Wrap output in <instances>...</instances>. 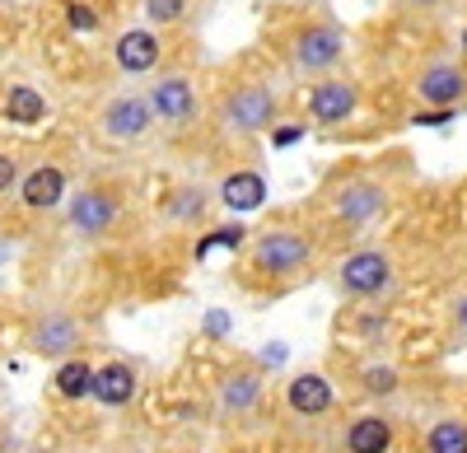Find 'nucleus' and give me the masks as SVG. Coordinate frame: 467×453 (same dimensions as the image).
I'll list each match as a JSON object with an SVG mask.
<instances>
[{"label": "nucleus", "mask_w": 467, "mask_h": 453, "mask_svg": "<svg viewBox=\"0 0 467 453\" xmlns=\"http://www.w3.org/2000/svg\"><path fill=\"white\" fill-rule=\"evenodd\" d=\"M314 267H318V239L290 220H276L248 239L239 262V285L257 294H285L314 276Z\"/></svg>", "instance_id": "obj_1"}, {"label": "nucleus", "mask_w": 467, "mask_h": 453, "mask_svg": "<svg viewBox=\"0 0 467 453\" xmlns=\"http://www.w3.org/2000/svg\"><path fill=\"white\" fill-rule=\"evenodd\" d=\"M215 122L229 140H253L262 131H276L281 122V94L271 80H239L229 85L215 103Z\"/></svg>", "instance_id": "obj_2"}, {"label": "nucleus", "mask_w": 467, "mask_h": 453, "mask_svg": "<svg viewBox=\"0 0 467 453\" xmlns=\"http://www.w3.org/2000/svg\"><path fill=\"white\" fill-rule=\"evenodd\" d=\"M346 47H350V33L332 19V15H314L304 19L290 37H285V61H290V75H299V80H308V75H318V80H327V75L346 61Z\"/></svg>", "instance_id": "obj_3"}, {"label": "nucleus", "mask_w": 467, "mask_h": 453, "mask_svg": "<svg viewBox=\"0 0 467 453\" xmlns=\"http://www.w3.org/2000/svg\"><path fill=\"white\" fill-rule=\"evenodd\" d=\"M332 285H337L341 299H350V304L383 299V294H393V285H398V257L388 248H356V252H346L332 267Z\"/></svg>", "instance_id": "obj_4"}, {"label": "nucleus", "mask_w": 467, "mask_h": 453, "mask_svg": "<svg viewBox=\"0 0 467 453\" xmlns=\"http://www.w3.org/2000/svg\"><path fill=\"white\" fill-rule=\"evenodd\" d=\"M154 108H150V98H145V89H117L103 108H99V131H103V140H112V145H136V140H145L150 131H154Z\"/></svg>", "instance_id": "obj_5"}, {"label": "nucleus", "mask_w": 467, "mask_h": 453, "mask_svg": "<svg viewBox=\"0 0 467 453\" xmlns=\"http://www.w3.org/2000/svg\"><path fill=\"white\" fill-rule=\"evenodd\" d=\"M388 201H393V192H388V182L365 178V173L346 178V182L337 187V192L327 197L332 220L341 224V230H365V224H374V220L388 211Z\"/></svg>", "instance_id": "obj_6"}, {"label": "nucleus", "mask_w": 467, "mask_h": 453, "mask_svg": "<svg viewBox=\"0 0 467 453\" xmlns=\"http://www.w3.org/2000/svg\"><path fill=\"white\" fill-rule=\"evenodd\" d=\"M266 402V369L244 360V365H229L215 384V407L224 421H253L257 407Z\"/></svg>", "instance_id": "obj_7"}, {"label": "nucleus", "mask_w": 467, "mask_h": 453, "mask_svg": "<svg viewBox=\"0 0 467 453\" xmlns=\"http://www.w3.org/2000/svg\"><path fill=\"white\" fill-rule=\"evenodd\" d=\"M281 407L290 421H327L337 411V384L323 369H295L281 384Z\"/></svg>", "instance_id": "obj_8"}, {"label": "nucleus", "mask_w": 467, "mask_h": 453, "mask_svg": "<svg viewBox=\"0 0 467 453\" xmlns=\"http://www.w3.org/2000/svg\"><path fill=\"white\" fill-rule=\"evenodd\" d=\"M85 346V323L75 318L70 309H43L33 323H28V351L43 355V360H70L80 355Z\"/></svg>", "instance_id": "obj_9"}, {"label": "nucleus", "mask_w": 467, "mask_h": 453, "mask_svg": "<svg viewBox=\"0 0 467 453\" xmlns=\"http://www.w3.org/2000/svg\"><path fill=\"white\" fill-rule=\"evenodd\" d=\"M145 98H150V108H154V118H160L164 127H173V131L192 127V122H197V112H202L197 80H192V75H182V70H169V75H160L154 85H145Z\"/></svg>", "instance_id": "obj_10"}, {"label": "nucleus", "mask_w": 467, "mask_h": 453, "mask_svg": "<svg viewBox=\"0 0 467 453\" xmlns=\"http://www.w3.org/2000/svg\"><path fill=\"white\" fill-rule=\"evenodd\" d=\"M411 89L420 98V108H444V112H458L467 103V66L462 61H425L416 75H411Z\"/></svg>", "instance_id": "obj_11"}, {"label": "nucleus", "mask_w": 467, "mask_h": 453, "mask_svg": "<svg viewBox=\"0 0 467 453\" xmlns=\"http://www.w3.org/2000/svg\"><path fill=\"white\" fill-rule=\"evenodd\" d=\"M398 417L383 407H365L356 417H346L341 435H337V448L341 453H393L398 448Z\"/></svg>", "instance_id": "obj_12"}, {"label": "nucleus", "mask_w": 467, "mask_h": 453, "mask_svg": "<svg viewBox=\"0 0 467 453\" xmlns=\"http://www.w3.org/2000/svg\"><path fill=\"white\" fill-rule=\"evenodd\" d=\"M308 122L314 127H341L360 112V85L350 80V75H327V80H314V89H308Z\"/></svg>", "instance_id": "obj_13"}, {"label": "nucleus", "mask_w": 467, "mask_h": 453, "mask_svg": "<svg viewBox=\"0 0 467 453\" xmlns=\"http://www.w3.org/2000/svg\"><path fill=\"white\" fill-rule=\"evenodd\" d=\"M66 215H70V230L75 234L108 239L117 230V220H122V201H117V192H108V187H80V192L70 197Z\"/></svg>", "instance_id": "obj_14"}, {"label": "nucleus", "mask_w": 467, "mask_h": 453, "mask_svg": "<svg viewBox=\"0 0 467 453\" xmlns=\"http://www.w3.org/2000/svg\"><path fill=\"white\" fill-rule=\"evenodd\" d=\"M136 393H140V369L122 355H108L94 374V402L103 411H122L136 402Z\"/></svg>", "instance_id": "obj_15"}, {"label": "nucleus", "mask_w": 467, "mask_h": 453, "mask_svg": "<svg viewBox=\"0 0 467 453\" xmlns=\"http://www.w3.org/2000/svg\"><path fill=\"white\" fill-rule=\"evenodd\" d=\"M112 61H117V70H127V75H150L154 66L164 61V37L154 28H127L112 43Z\"/></svg>", "instance_id": "obj_16"}, {"label": "nucleus", "mask_w": 467, "mask_h": 453, "mask_svg": "<svg viewBox=\"0 0 467 453\" xmlns=\"http://www.w3.org/2000/svg\"><path fill=\"white\" fill-rule=\"evenodd\" d=\"M215 201L229 206L234 215H248V211H257V206L266 201V178H262L257 169H234V173H224V182L215 187Z\"/></svg>", "instance_id": "obj_17"}, {"label": "nucleus", "mask_w": 467, "mask_h": 453, "mask_svg": "<svg viewBox=\"0 0 467 453\" xmlns=\"http://www.w3.org/2000/svg\"><path fill=\"white\" fill-rule=\"evenodd\" d=\"M350 379H356V388H360L369 402H388V397L402 393V369H398L393 360H383V355L360 360L356 369H350Z\"/></svg>", "instance_id": "obj_18"}, {"label": "nucleus", "mask_w": 467, "mask_h": 453, "mask_svg": "<svg viewBox=\"0 0 467 453\" xmlns=\"http://www.w3.org/2000/svg\"><path fill=\"white\" fill-rule=\"evenodd\" d=\"M19 201L28 211H57L66 201V173L57 164H37L24 182H19Z\"/></svg>", "instance_id": "obj_19"}, {"label": "nucleus", "mask_w": 467, "mask_h": 453, "mask_svg": "<svg viewBox=\"0 0 467 453\" xmlns=\"http://www.w3.org/2000/svg\"><path fill=\"white\" fill-rule=\"evenodd\" d=\"M416 453H467V417L462 411H444L420 430Z\"/></svg>", "instance_id": "obj_20"}, {"label": "nucleus", "mask_w": 467, "mask_h": 453, "mask_svg": "<svg viewBox=\"0 0 467 453\" xmlns=\"http://www.w3.org/2000/svg\"><path fill=\"white\" fill-rule=\"evenodd\" d=\"M94 374H99V365L89 355H70L52 369V393L61 402H85V397H94Z\"/></svg>", "instance_id": "obj_21"}, {"label": "nucleus", "mask_w": 467, "mask_h": 453, "mask_svg": "<svg viewBox=\"0 0 467 453\" xmlns=\"http://www.w3.org/2000/svg\"><path fill=\"white\" fill-rule=\"evenodd\" d=\"M0 118L15 127H37L47 118V98L33 85H5V94H0Z\"/></svg>", "instance_id": "obj_22"}, {"label": "nucleus", "mask_w": 467, "mask_h": 453, "mask_svg": "<svg viewBox=\"0 0 467 453\" xmlns=\"http://www.w3.org/2000/svg\"><path fill=\"white\" fill-rule=\"evenodd\" d=\"M164 215L173 224H206L211 192H206V187H197V182H182V187H173V192L164 197Z\"/></svg>", "instance_id": "obj_23"}, {"label": "nucleus", "mask_w": 467, "mask_h": 453, "mask_svg": "<svg viewBox=\"0 0 467 453\" xmlns=\"http://www.w3.org/2000/svg\"><path fill=\"white\" fill-rule=\"evenodd\" d=\"M388 314L383 309H356L350 314V336H356L360 346H383L388 342Z\"/></svg>", "instance_id": "obj_24"}, {"label": "nucleus", "mask_w": 467, "mask_h": 453, "mask_svg": "<svg viewBox=\"0 0 467 453\" xmlns=\"http://www.w3.org/2000/svg\"><path fill=\"white\" fill-rule=\"evenodd\" d=\"M187 10H192V0H145V5H140V15H145V24H150L154 33L178 28V24L187 19Z\"/></svg>", "instance_id": "obj_25"}, {"label": "nucleus", "mask_w": 467, "mask_h": 453, "mask_svg": "<svg viewBox=\"0 0 467 453\" xmlns=\"http://www.w3.org/2000/svg\"><path fill=\"white\" fill-rule=\"evenodd\" d=\"M248 230H244V224H220V230H211L206 239H197V257H206L211 248H234V252H239V248H248Z\"/></svg>", "instance_id": "obj_26"}, {"label": "nucleus", "mask_w": 467, "mask_h": 453, "mask_svg": "<svg viewBox=\"0 0 467 453\" xmlns=\"http://www.w3.org/2000/svg\"><path fill=\"white\" fill-rule=\"evenodd\" d=\"M449 336L453 342H467V290H458L449 299Z\"/></svg>", "instance_id": "obj_27"}, {"label": "nucleus", "mask_w": 467, "mask_h": 453, "mask_svg": "<svg viewBox=\"0 0 467 453\" xmlns=\"http://www.w3.org/2000/svg\"><path fill=\"white\" fill-rule=\"evenodd\" d=\"M66 10H70V28H75V33H94V28H99V10H94V5H80V0H70Z\"/></svg>", "instance_id": "obj_28"}, {"label": "nucleus", "mask_w": 467, "mask_h": 453, "mask_svg": "<svg viewBox=\"0 0 467 453\" xmlns=\"http://www.w3.org/2000/svg\"><path fill=\"white\" fill-rule=\"evenodd\" d=\"M411 122L416 127H444V122H453V112H444V108H416Z\"/></svg>", "instance_id": "obj_29"}, {"label": "nucleus", "mask_w": 467, "mask_h": 453, "mask_svg": "<svg viewBox=\"0 0 467 453\" xmlns=\"http://www.w3.org/2000/svg\"><path fill=\"white\" fill-rule=\"evenodd\" d=\"M15 182H19V160H15V155H5V149H0V192H10Z\"/></svg>", "instance_id": "obj_30"}, {"label": "nucleus", "mask_w": 467, "mask_h": 453, "mask_svg": "<svg viewBox=\"0 0 467 453\" xmlns=\"http://www.w3.org/2000/svg\"><path fill=\"white\" fill-rule=\"evenodd\" d=\"M393 5H398V15H431L444 0H393Z\"/></svg>", "instance_id": "obj_31"}, {"label": "nucleus", "mask_w": 467, "mask_h": 453, "mask_svg": "<svg viewBox=\"0 0 467 453\" xmlns=\"http://www.w3.org/2000/svg\"><path fill=\"white\" fill-rule=\"evenodd\" d=\"M304 136V127H276V131H271V140H276V145H295Z\"/></svg>", "instance_id": "obj_32"}, {"label": "nucleus", "mask_w": 467, "mask_h": 453, "mask_svg": "<svg viewBox=\"0 0 467 453\" xmlns=\"http://www.w3.org/2000/svg\"><path fill=\"white\" fill-rule=\"evenodd\" d=\"M458 52H462V61H467V24H462V33H458Z\"/></svg>", "instance_id": "obj_33"}, {"label": "nucleus", "mask_w": 467, "mask_h": 453, "mask_svg": "<svg viewBox=\"0 0 467 453\" xmlns=\"http://www.w3.org/2000/svg\"><path fill=\"white\" fill-rule=\"evenodd\" d=\"M24 453H52V448H24Z\"/></svg>", "instance_id": "obj_34"}, {"label": "nucleus", "mask_w": 467, "mask_h": 453, "mask_svg": "<svg viewBox=\"0 0 467 453\" xmlns=\"http://www.w3.org/2000/svg\"><path fill=\"white\" fill-rule=\"evenodd\" d=\"M178 453H202V448H178Z\"/></svg>", "instance_id": "obj_35"}]
</instances>
